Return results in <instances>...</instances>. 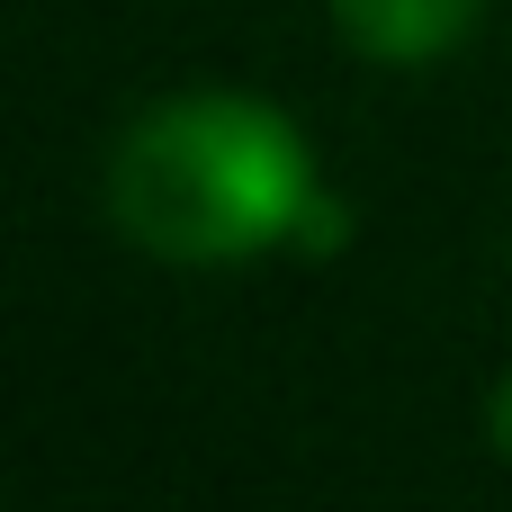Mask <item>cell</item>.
<instances>
[{"mask_svg": "<svg viewBox=\"0 0 512 512\" xmlns=\"http://www.w3.org/2000/svg\"><path fill=\"white\" fill-rule=\"evenodd\" d=\"M306 135L243 90L153 99L108 153V216L153 261H252L297 243L315 207Z\"/></svg>", "mask_w": 512, "mask_h": 512, "instance_id": "6da1fadb", "label": "cell"}, {"mask_svg": "<svg viewBox=\"0 0 512 512\" xmlns=\"http://www.w3.org/2000/svg\"><path fill=\"white\" fill-rule=\"evenodd\" d=\"M486 432H495V450L512 459V378L495 387V396H486Z\"/></svg>", "mask_w": 512, "mask_h": 512, "instance_id": "3957f363", "label": "cell"}, {"mask_svg": "<svg viewBox=\"0 0 512 512\" xmlns=\"http://www.w3.org/2000/svg\"><path fill=\"white\" fill-rule=\"evenodd\" d=\"M333 27L369 63H432L477 27V0H333Z\"/></svg>", "mask_w": 512, "mask_h": 512, "instance_id": "7a4b0ae2", "label": "cell"}]
</instances>
